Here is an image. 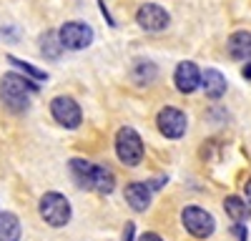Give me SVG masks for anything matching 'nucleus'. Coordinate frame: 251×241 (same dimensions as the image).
I'll return each mask as SVG.
<instances>
[{
  "label": "nucleus",
  "instance_id": "1",
  "mask_svg": "<svg viewBox=\"0 0 251 241\" xmlns=\"http://www.w3.org/2000/svg\"><path fill=\"white\" fill-rule=\"evenodd\" d=\"M30 93H38V86L33 80L18 75V73H5L0 80V98L13 113H23L30 106Z\"/></svg>",
  "mask_w": 251,
  "mask_h": 241
},
{
  "label": "nucleus",
  "instance_id": "2",
  "mask_svg": "<svg viewBox=\"0 0 251 241\" xmlns=\"http://www.w3.org/2000/svg\"><path fill=\"white\" fill-rule=\"evenodd\" d=\"M38 209H40V216H43L46 224H50L55 229L66 226L71 221V201L58 191H48L43 198H40Z\"/></svg>",
  "mask_w": 251,
  "mask_h": 241
},
{
  "label": "nucleus",
  "instance_id": "3",
  "mask_svg": "<svg viewBox=\"0 0 251 241\" xmlns=\"http://www.w3.org/2000/svg\"><path fill=\"white\" fill-rule=\"evenodd\" d=\"M116 153L121 158V164L126 166H138L143 161V141L136 128H121L116 136Z\"/></svg>",
  "mask_w": 251,
  "mask_h": 241
},
{
  "label": "nucleus",
  "instance_id": "4",
  "mask_svg": "<svg viewBox=\"0 0 251 241\" xmlns=\"http://www.w3.org/2000/svg\"><path fill=\"white\" fill-rule=\"evenodd\" d=\"M181 221H183L186 231L191 236H196V239H208L214 234V229H216L214 216L208 214L206 209H201V206H186L183 214H181Z\"/></svg>",
  "mask_w": 251,
  "mask_h": 241
},
{
  "label": "nucleus",
  "instance_id": "5",
  "mask_svg": "<svg viewBox=\"0 0 251 241\" xmlns=\"http://www.w3.org/2000/svg\"><path fill=\"white\" fill-rule=\"evenodd\" d=\"M50 116L63 128H78L83 120V111L71 96H58L50 100Z\"/></svg>",
  "mask_w": 251,
  "mask_h": 241
},
{
  "label": "nucleus",
  "instance_id": "6",
  "mask_svg": "<svg viewBox=\"0 0 251 241\" xmlns=\"http://www.w3.org/2000/svg\"><path fill=\"white\" fill-rule=\"evenodd\" d=\"M60 43L63 48H68V50H83V48H88L93 43V28L86 25V23H80V20H71V23H66L60 30Z\"/></svg>",
  "mask_w": 251,
  "mask_h": 241
},
{
  "label": "nucleus",
  "instance_id": "7",
  "mask_svg": "<svg viewBox=\"0 0 251 241\" xmlns=\"http://www.w3.org/2000/svg\"><path fill=\"white\" fill-rule=\"evenodd\" d=\"M156 126H158V131H161L166 138L176 141V138H181V136L186 133L188 118H186V113H183L181 108L166 106V108H161V113H158V118H156Z\"/></svg>",
  "mask_w": 251,
  "mask_h": 241
},
{
  "label": "nucleus",
  "instance_id": "8",
  "mask_svg": "<svg viewBox=\"0 0 251 241\" xmlns=\"http://www.w3.org/2000/svg\"><path fill=\"white\" fill-rule=\"evenodd\" d=\"M136 23H138L143 30H149V33H161V30L169 28L171 15L166 13L161 5H156V3H146V5H141L138 13H136Z\"/></svg>",
  "mask_w": 251,
  "mask_h": 241
},
{
  "label": "nucleus",
  "instance_id": "9",
  "mask_svg": "<svg viewBox=\"0 0 251 241\" xmlns=\"http://www.w3.org/2000/svg\"><path fill=\"white\" fill-rule=\"evenodd\" d=\"M201 71L196 63H191V60H183V63H178L176 73H174V83L181 93H194L199 86H201Z\"/></svg>",
  "mask_w": 251,
  "mask_h": 241
},
{
  "label": "nucleus",
  "instance_id": "10",
  "mask_svg": "<svg viewBox=\"0 0 251 241\" xmlns=\"http://www.w3.org/2000/svg\"><path fill=\"white\" fill-rule=\"evenodd\" d=\"M151 196H153L151 184H141V181H136V184L126 186V201H128V206L133 211H146L149 209L151 206Z\"/></svg>",
  "mask_w": 251,
  "mask_h": 241
},
{
  "label": "nucleus",
  "instance_id": "11",
  "mask_svg": "<svg viewBox=\"0 0 251 241\" xmlns=\"http://www.w3.org/2000/svg\"><path fill=\"white\" fill-rule=\"evenodd\" d=\"M226 48H228V55L234 60H246V63H251V33L249 30L231 33Z\"/></svg>",
  "mask_w": 251,
  "mask_h": 241
},
{
  "label": "nucleus",
  "instance_id": "12",
  "mask_svg": "<svg viewBox=\"0 0 251 241\" xmlns=\"http://www.w3.org/2000/svg\"><path fill=\"white\" fill-rule=\"evenodd\" d=\"M93 171H96V164L86 158H73L71 161V176H73V184L78 189H93Z\"/></svg>",
  "mask_w": 251,
  "mask_h": 241
},
{
  "label": "nucleus",
  "instance_id": "13",
  "mask_svg": "<svg viewBox=\"0 0 251 241\" xmlns=\"http://www.w3.org/2000/svg\"><path fill=\"white\" fill-rule=\"evenodd\" d=\"M201 88H203L206 98L219 100V98L226 93V78H224L216 68H206L203 75H201Z\"/></svg>",
  "mask_w": 251,
  "mask_h": 241
},
{
  "label": "nucleus",
  "instance_id": "14",
  "mask_svg": "<svg viewBox=\"0 0 251 241\" xmlns=\"http://www.w3.org/2000/svg\"><path fill=\"white\" fill-rule=\"evenodd\" d=\"M158 75V68L153 60H146V58H138L133 68H131V78H133V83L136 86H151L153 80Z\"/></svg>",
  "mask_w": 251,
  "mask_h": 241
},
{
  "label": "nucleus",
  "instance_id": "15",
  "mask_svg": "<svg viewBox=\"0 0 251 241\" xmlns=\"http://www.w3.org/2000/svg\"><path fill=\"white\" fill-rule=\"evenodd\" d=\"M224 211H226V216H231L234 224H246L249 216H251V209H249V204L241 196H226Z\"/></svg>",
  "mask_w": 251,
  "mask_h": 241
},
{
  "label": "nucleus",
  "instance_id": "16",
  "mask_svg": "<svg viewBox=\"0 0 251 241\" xmlns=\"http://www.w3.org/2000/svg\"><path fill=\"white\" fill-rule=\"evenodd\" d=\"M113 189H116L113 171L106 169V166H96V171H93V189L91 191H96V193H111Z\"/></svg>",
  "mask_w": 251,
  "mask_h": 241
},
{
  "label": "nucleus",
  "instance_id": "17",
  "mask_svg": "<svg viewBox=\"0 0 251 241\" xmlns=\"http://www.w3.org/2000/svg\"><path fill=\"white\" fill-rule=\"evenodd\" d=\"M20 239V221L15 214H0V241H18Z\"/></svg>",
  "mask_w": 251,
  "mask_h": 241
},
{
  "label": "nucleus",
  "instance_id": "18",
  "mask_svg": "<svg viewBox=\"0 0 251 241\" xmlns=\"http://www.w3.org/2000/svg\"><path fill=\"white\" fill-rule=\"evenodd\" d=\"M60 50H63V43H60V35L55 30H48L40 35V53L50 60H58L60 58Z\"/></svg>",
  "mask_w": 251,
  "mask_h": 241
},
{
  "label": "nucleus",
  "instance_id": "19",
  "mask_svg": "<svg viewBox=\"0 0 251 241\" xmlns=\"http://www.w3.org/2000/svg\"><path fill=\"white\" fill-rule=\"evenodd\" d=\"M8 60H10V63H13L15 68H20L23 73H28V78H33V80H48V73H46V71H40V68H35V66L25 63V60H20V58H15V55H10Z\"/></svg>",
  "mask_w": 251,
  "mask_h": 241
},
{
  "label": "nucleus",
  "instance_id": "20",
  "mask_svg": "<svg viewBox=\"0 0 251 241\" xmlns=\"http://www.w3.org/2000/svg\"><path fill=\"white\" fill-rule=\"evenodd\" d=\"M123 241H136V226L131 224H126V229H123Z\"/></svg>",
  "mask_w": 251,
  "mask_h": 241
},
{
  "label": "nucleus",
  "instance_id": "21",
  "mask_svg": "<svg viewBox=\"0 0 251 241\" xmlns=\"http://www.w3.org/2000/svg\"><path fill=\"white\" fill-rule=\"evenodd\" d=\"M234 234H236V239L239 241H246V236H249V231H246V226L244 224H234V229H231Z\"/></svg>",
  "mask_w": 251,
  "mask_h": 241
},
{
  "label": "nucleus",
  "instance_id": "22",
  "mask_svg": "<svg viewBox=\"0 0 251 241\" xmlns=\"http://www.w3.org/2000/svg\"><path fill=\"white\" fill-rule=\"evenodd\" d=\"M138 241H163L158 234H153V231H146V234H141L138 236Z\"/></svg>",
  "mask_w": 251,
  "mask_h": 241
},
{
  "label": "nucleus",
  "instance_id": "23",
  "mask_svg": "<svg viewBox=\"0 0 251 241\" xmlns=\"http://www.w3.org/2000/svg\"><path fill=\"white\" fill-rule=\"evenodd\" d=\"M241 75H244L246 80H251V63H246V66H244V71H241Z\"/></svg>",
  "mask_w": 251,
  "mask_h": 241
},
{
  "label": "nucleus",
  "instance_id": "24",
  "mask_svg": "<svg viewBox=\"0 0 251 241\" xmlns=\"http://www.w3.org/2000/svg\"><path fill=\"white\" fill-rule=\"evenodd\" d=\"M246 204H251V178L246 181Z\"/></svg>",
  "mask_w": 251,
  "mask_h": 241
}]
</instances>
